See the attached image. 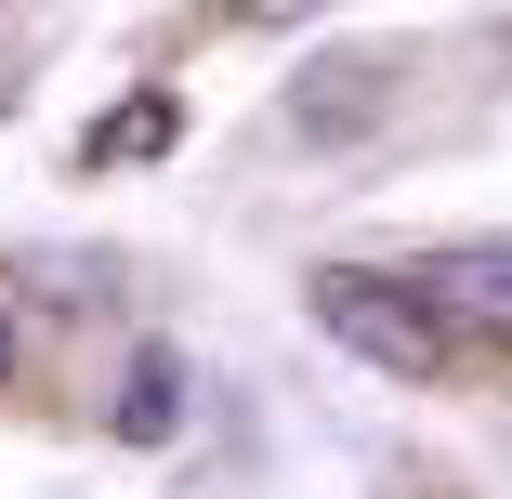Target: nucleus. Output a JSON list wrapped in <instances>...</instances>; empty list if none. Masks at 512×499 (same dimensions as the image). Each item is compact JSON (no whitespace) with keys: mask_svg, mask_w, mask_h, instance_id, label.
I'll return each instance as SVG.
<instances>
[{"mask_svg":"<svg viewBox=\"0 0 512 499\" xmlns=\"http://www.w3.org/2000/svg\"><path fill=\"white\" fill-rule=\"evenodd\" d=\"M302 303H316V329H329L355 368H381V381H447V368H460V329L434 316V289H421V276L316 263V276H302Z\"/></svg>","mask_w":512,"mask_h":499,"instance_id":"1","label":"nucleus"},{"mask_svg":"<svg viewBox=\"0 0 512 499\" xmlns=\"http://www.w3.org/2000/svg\"><path fill=\"white\" fill-rule=\"evenodd\" d=\"M407 276L434 289V316L460 329V355H499L512 368V237H447V250H421Z\"/></svg>","mask_w":512,"mask_h":499,"instance_id":"2","label":"nucleus"},{"mask_svg":"<svg viewBox=\"0 0 512 499\" xmlns=\"http://www.w3.org/2000/svg\"><path fill=\"white\" fill-rule=\"evenodd\" d=\"M368 119H394V53H329L289 92V145H355Z\"/></svg>","mask_w":512,"mask_h":499,"instance_id":"3","label":"nucleus"},{"mask_svg":"<svg viewBox=\"0 0 512 499\" xmlns=\"http://www.w3.org/2000/svg\"><path fill=\"white\" fill-rule=\"evenodd\" d=\"M171 421H184V355L145 342V355H132V394L106 408V434H119V447H171Z\"/></svg>","mask_w":512,"mask_h":499,"instance_id":"4","label":"nucleus"},{"mask_svg":"<svg viewBox=\"0 0 512 499\" xmlns=\"http://www.w3.org/2000/svg\"><path fill=\"white\" fill-rule=\"evenodd\" d=\"M14 276L40 289V303H53V316H92V303H106V263H92V250H27Z\"/></svg>","mask_w":512,"mask_h":499,"instance_id":"5","label":"nucleus"},{"mask_svg":"<svg viewBox=\"0 0 512 499\" xmlns=\"http://www.w3.org/2000/svg\"><path fill=\"white\" fill-rule=\"evenodd\" d=\"M171 132H184V106H171V92H132V106H119L106 132H92L79 158H145V145H171Z\"/></svg>","mask_w":512,"mask_h":499,"instance_id":"6","label":"nucleus"},{"mask_svg":"<svg viewBox=\"0 0 512 499\" xmlns=\"http://www.w3.org/2000/svg\"><path fill=\"white\" fill-rule=\"evenodd\" d=\"M237 27H302V14H329V0H224Z\"/></svg>","mask_w":512,"mask_h":499,"instance_id":"7","label":"nucleus"},{"mask_svg":"<svg viewBox=\"0 0 512 499\" xmlns=\"http://www.w3.org/2000/svg\"><path fill=\"white\" fill-rule=\"evenodd\" d=\"M0 381H14V316H0Z\"/></svg>","mask_w":512,"mask_h":499,"instance_id":"8","label":"nucleus"}]
</instances>
